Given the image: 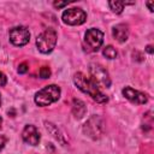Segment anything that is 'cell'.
I'll use <instances>...</instances> for the list:
<instances>
[{
  "label": "cell",
  "instance_id": "30bf717a",
  "mask_svg": "<svg viewBox=\"0 0 154 154\" xmlns=\"http://www.w3.org/2000/svg\"><path fill=\"white\" fill-rule=\"evenodd\" d=\"M22 137H23L24 142H26L31 146H37L40 142V138H41L38 130L34 125H25V128L22 132Z\"/></svg>",
  "mask_w": 154,
  "mask_h": 154
},
{
  "label": "cell",
  "instance_id": "cb8c5ba5",
  "mask_svg": "<svg viewBox=\"0 0 154 154\" xmlns=\"http://www.w3.org/2000/svg\"><path fill=\"white\" fill-rule=\"evenodd\" d=\"M0 103H1V97H0Z\"/></svg>",
  "mask_w": 154,
  "mask_h": 154
},
{
  "label": "cell",
  "instance_id": "e0dca14e",
  "mask_svg": "<svg viewBox=\"0 0 154 154\" xmlns=\"http://www.w3.org/2000/svg\"><path fill=\"white\" fill-rule=\"evenodd\" d=\"M28 70H29V67H28V64H26V63L20 64L19 67H18V72H19V73H25Z\"/></svg>",
  "mask_w": 154,
  "mask_h": 154
},
{
  "label": "cell",
  "instance_id": "7c38bea8",
  "mask_svg": "<svg viewBox=\"0 0 154 154\" xmlns=\"http://www.w3.org/2000/svg\"><path fill=\"white\" fill-rule=\"evenodd\" d=\"M87 112V107L85 103L78 99H75L72 101V113L76 118H82Z\"/></svg>",
  "mask_w": 154,
  "mask_h": 154
},
{
  "label": "cell",
  "instance_id": "3957f363",
  "mask_svg": "<svg viewBox=\"0 0 154 154\" xmlns=\"http://www.w3.org/2000/svg\"><path fill=\"white\" fill-rule=\"evenodd\" d=\"M57 45V32L53 29H46L36 38V46L41 53H51Z\"/></svg>",
  "mask_w": 154,
  "mask_h": 154
},
{
  "label": "cell",
  "instance_id": "5b68a950",
  "mask_svg": "<svg viewBox=\"0 0 154 154\" xmlns=\"http://www.w3.org/2000/svg\"><path fill=\"white\" fill-rule=\"evenodd\" d=\"M103 42V32L96 28L88 29L84 35V46L85 49L90 52H96Z\"/></svg>",
  "mask_w": 154,
  "mask_h": 154
},
{
  "label": "cell",
  "instance_id": "603a6c76",
  "mask_svg": "<svg viewBox=\"0 0 154 154\" xmlns=\"http://www.w3.org/2000/svg\"><path fill=\"white\" fill-rule=\"evenodd\" d=\"M1 125H2V118L0 117V129H1Z\"/></svg>",
  "mask_w": 154,
  "mask_h": 154
},
{
  "label": "cell",
  "instance_id": "d6986e66",
  "mask_svg": "<svg viewBox=\"0 0 154 154\" xmlns=\"http://www.w3.org/2000/svg\"><path fill=\"white\" fill-rule=\"evenodd\" d=\"M67 4H69L67 1H64V2H57V1H55V2H53V5H54V7H55V8H61V7L66 6Z\"/></svg>",
  "mask_w": 154,
  "mask_h": 154
},
{
  "label": "cell",
  "instance_id": "6da1fadb",
  "mask_svg": "<svg viewBox=\"0 0 154 154\" xmlns=\"http://www.w3.org/2000/svg\"><path fill=\"white\" fill-rule=\"evenodd\" d=\"M73 82L75 84L77 85V88L79 90H82L83 93L88 94L91 99H94L95 101L100 102V103H103V102H107L108 97L101 93V90L99 89V87L89 78L87 77L85 75H83L82 72H77L73 77Z\"/></svg>",
  "mask_w": 154,
  "mask_h": 154
},
{
  "label": "cell",
  "instance_id": "ba28073f",
  "mask_svg": "<svg viewBox=\"0 0 154 154\" xmlns=\"http://www.w3.org/2000/svg\"><path fill=\"white\" fill-rule=\"evenodd\" d=\"M10 41L14 46H24L30 40V32L25 26H14L10 30Z\"/></svg>",
  "mask_w": 154,
  "mask_h": 154
},
{
  "label": "cell",
  "instance_id": "7402d4cb",
  "mask_svg": "<svg viewBox=\"0 0 154 154\" xmlns=\"http://www.w3.org/2000/svg\"><path fill=\"white\" fill-rule=\"evenodd\" d=\"M146 51H147L148 53H150V54H152V53H153V49H152V46H147V48H146Z\"/></svg>",
  "mask_w": 154,
  "mask_h": 154
},
{
  "label": "cell",
  "instance_id": "8992f818",
  "mask_svg": "<svg viewBox=\"0 0 154 154\" xmlns=\"http://www.w3.org/2000/svg\"><path fill=\"white\" fill-rule=\"evenodd\" d=\"M84 134L91 138H99L103 134V122L99 116L90 117L83 126Z\"/></svg>",
  "mask_w": 154,
  "mask_h": 154
},
{
  "label": "cell",
  "instance_id": "ffe728a7",
  "mask_svg": "<svg viewBox=\"0 0 154 154\" xmlns=\"http://www.w3.org/2000/svg\"><path fill=\"white\" fill-rule=\"evenodd\" d=\"M5 143H6V137L5 136H0V150L4 148Z\"/></svg>",
  "mask_w": 154,
  "mask_h": 154
},
{
  "label": "cell",
  "instance_id": "ac0fdd59",
  "mask_svg": "<svg viewBox=\"0 0 154 154\" xmlns=\"http://www.w3.org/2000/svg\"><path fill=\"white\" fill-rule=\"evenodd\" d=\"M6 82H7V78H6V76H5L2 72H0V87L5 85V84H6Z\"/></svg>",
  "mask_w": 154,
  "mask_h": 154
},
{
  "label": "cell",
  "instance_id": "8fae6325",
  "mask_svg": "<svg viewBox=\"0 0 154 154\" xmlns=\"http://www.w3.org/2000/svg\"><path fill=\"white\" fill-rule=\"evenodd\" d=\"M112 34L118 42H125L129 37V26L126 24H117L113 26Z\"/></svg>",
  "mask_w": 154,
  "mask_h": 154
},
{
  "label": "cell",
  "instance_id": "9c48e42d",
  "mask_svg": "<svg viewBox=\"0 0 154 154\" xmlns=\"http://www.w3.org/2000/svg\"><path fill=\"white\" fill-rule=\"evenodd\" d=\"M122 93H123V95H124L128 100H130L131 102L137 103V105H143V103H146L147 100H148V97H147L146 94H143V93H141V91H138V90H135V89H132L131 87H125V88L122 90Z\"/></svg>",
  "mask_w": 154,
  "mask_h": 154
},
{
  "label": "cell",
  "instance_id": "2e32d148",
  "mask_svg": "<svg viewBox=\"0 0 154 154\" xmlns=\"http://www.w3.org/2000/svg\"><path fill=\"white\" fill-rule=\"evenodd\" d=\"M49 76H51V70H49V67L43 66V67L40 70V77H41V78H49Z\"/></svg>",
  "mask_w": 154,
  "mask_h": 154
},
{
  "label": "cell",
  "instance_id": "4fadbf2b",
  "mask_svg": "<svg viewBox=\"0 0 154 154\" xmlns=\"http://www.w3.org/2000/svg\"><path fill=\"white\" fill-rule=\"evenodd\" d=\"M45 124H46V129H47V130H48V131H49V132H51V134H52V135H53V136H54L57 140H59L61 143H64L63 135L60 134L59 129H58V128H57L54 124H52V123H47V122H46Z\"/></svg>",
  "mask_w": 154,
  "mask_h": 154
},
{
  "label": "cell",
  "instance_id": "44dd1931",
  "mask_svg": "<svg viewBox=\"0 0 154 154\" xmlns=\"http://www.w3.org/2000/svg\"><path fill=\"white\" fill-rule=\"evenodd\" d=\"M147 6L149 7V10L153 12V1H149V2H147Z\"/></svg>",
  "mask_w": 154,
  "mask_h": 154
},
{
  "label": "cell",
  "instance_id": "5bb4252c",
  "mask_svg": "<svg viewBox=\"0 0 154 154\" xmlns=\"http://www.w3.org/2000/svg\"><path fill=\"white\" fill-rule=\"evenodd\" d=\"M102 54L107 59H116L117 55H118V52H117V49L113 46H106L103 48V51H102Z\"/></svg>",
  "mask_w": 154,
  "mask_h": 154
},
{
  "label": "cell",
  "instance_id": "277c9868",
  "mask_svg": "<svg viewBox=\"0 0 154 154\" xmlns=\"http://www.w3.org/2000/svg\"><path fill=\"white\" fill-rule=\"evenodd\" d=\"M89 72H90V79L97 87L108 88L111 85V79H109L108 72L103 66L97 65V64H91L89 67Z\"/></svg>",
  "mask_w": 154,
  "mask_h": 154
},
{
  "label": "cell",
  "instance_id": "52a82bcc",
  "mask_svg": "<svg viewBox=\"0 0 154 154\" xmlns=\"http://www.w3.org/2000/svg\"><path fill=\"white\" fill-rule=\"evenodd\" d=\"M61 19L65 24H69V25H81L85 22L87 14L83 10L73 7V8L65 10L63 12Z\"/></svg>",
  "mask_w": 154,
  "mask_h": 154
},
{
  "label": "cell",
  "instance_id": "9a60e30c",
  "mask_svg": "<svg viewBox=\"0 0 154 154\" xmlns=\"http://www.w3.org/2000/svg\"><path fill=\"white\" fill-rule=\"evenodd\" d=\"M111 10L116 13H122L123 10H124V6H125V2H122V1H109L108 2Z\"/></svg>",
  "mask_w": 154,
  "mask_h": 154
},
{
  "label": "cell",
  "instance_id": "7a4b0ae2",
  "mask_svg": "<svg viewBox=\"0 0 154 154\" xmlns=\"http://www.w3.org/2000/svg\"><path fill=\"white\" fill-rule=\"evenodd\" d=\"M59 97H60V88L55 84H51V85L42 88L41 90L36 93L35 102L36 105L45 107V106H49L51 103L58 101Z\"/></svg>",
  "mask_w": 154,
  "mask_h": 154
}]
</instances>
